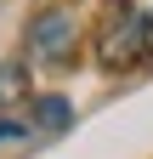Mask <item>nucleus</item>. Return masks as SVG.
<instances>
[{
  "label": "nucleus",
  "instance_id": "obj_2",
  "mask_svg": "<svg viewBox=\"0 0 153 159\" xmlns=\"http://www.w3.org/2000/svg\"><path fill=\"white\" fill-rule=\"evenodd\" d=\"M74 40H80L74 11H68V6H51V11H40V17L28 23V57H34V63H57V68H63L68 57H74Z\"/></svg>",
  "mask_w": 153,
  "mask_h": 159
},
{
  "label": "nucleus",
  "instance_id": "obj_1",
  "mask_svg": "<svg viewBox=\"0 0 153 159\" xmlns=\"http://www.w3.org/2000/svg\"><path fill=\"white\" fill-rule=\"evenodd\" d=\"M97 63L108 74H130L153 63V0H108L97 29Z\"/></svg>",
  "mask_w": 153,
  "mask_h": 159
},
{
  "label": "nucleus",
  "instance_id": "obj_4",
  "mask_svg": "<svg viewBox=\"0 0 153 159\" xmlns=\"http://www.w3.org/2000/svg\"><path fill=\"white\" fill-rule=\"evenodd\" d=\"M68 114H74V108H68V97H40V102H34V119H40L46 131H63V125H68Z\"/></svg>",
  "mask_w": 153,
  "mask_h": 159
},
{
  "label": "nucleus",
  "instance_id": "obj_3",
  "mask_svg": "<svg viewBox=\"0 0 153 159\" xmlns=\"http://www.w3.org/2000/svg\"><path fill=\"white\" fill-rule=\"evenodd\" d=\"M28 97V68L23 63H0V102H23Z\"/></svg>",
  "mask_w": 153,
  "mask_h": 159
},
{
  "label": "nucleus",
  "instance_id": "obj_5",
  "mask_svg": "<svg viewBox=\"0 0 153 159\" xmlns=\"http://www.w3.org/2000/svg\"><path fill=\"white\" fill-rule=\"evenodd\" d=\"M11 136H23V125L17 119H0V142H11Z\"/></svg>",
  "mask_w": 153,
  "mask_h": 159
}]
</instances>
